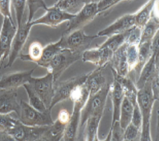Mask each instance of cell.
Here are the masks:
<instances>
[{
  "label": "cell",
  "mask_w": 159,
  "mask_h": 141,
  "mask_svg": "<svg viewBox=\"0 0 159 141\" xmlns=\"http://www.w3.org/2000/svg\"><path fill=\"white\" fill-rule=\"evenodd\" d=\"M66 125H64L57 120L52 125L48 126L42 138L49 141H60L63 139Z\"/></svg>",
  "instance_id": "484cf974"
},
{
  "label": "cell",
  "mask_w": 159,
  "mask_h": 141,
  "mask_svg": "<svg viewBox=\"0 0 159 141\" xmlns=\"http://www.w3.org/2000/svg\"><path fill=\"white\" fill-rule=\"evenodd\" d=\"M90 1L86 0H60L54 4V7L65 12L71 14V11L83 8Z\"/></svg>",
  "instance_id": "1f68e13d"
},
{
  "label": "cell",
  "mask_w": 159,
  "mask_h": 141,
  "mask_svg": "<svg viewBox=\"0 0 159 141\" xmlns=\"http://www.w3.org/2000/svg\"><path fill=\"white\" fill-rule=\"evenodd\" d=\"M31 29H32V25L30 23L27 22V20H23L21 25L19 26L16 29L11 44L10 54L9 55L8 63L6 64L5 68L12 66L16 59L20 56L21 49L30 36Z\"/></svg>",
  "instance_id": "30bf717a"
},
{
  "label": "cell",
  "mask_w": 159,
  "mask_h": 141,
  "mask_svg": "<svg viewBox=\"0 0 159 141\" xmlns=\"http://www.w3.org/2000/svg\"><path fill=\"white\" fill-rule=\"evenodd\" d=\"M43 47L42 44L39 42H34L30 44L29 47V51L27 54H21L19 56L22 61H30L38 64L40 61L42 56Z\"/></svg>",
  "instance_id": "4dcf8cb0"
},
{
  "label": "cell",
  "mask_w": 159,
  "mask_h": 141,
  "mask_svg": "<svg viewBox=\"0 0 159 141\" xmlns=\"http://www.w3.org/2000/svg\"><path fill=\"white\" fill-rule=\"evenodd\" d=\"M103 114H96L91 116L86 121L85 128L83 130L84 141H94L98 135V129Z\"/></svg>",
  "instance_id": "603a6c76"
},
{
  "label": "cell",
  "mask_w": 159,
  "mask_h": 141,
  "mask_svg": "<svg viewBox=\"0 0 159 141\" xmlns=\"http://www.w3.org/2000/svg\"><path fill=\"white\" fill-rule=\"evenodd\" d=\"M11 4H12V6L15 9L16 21H17L19 27L21 25L24 20L26 1H25V0H13V1H11Z\"/></svg>",
  "instance_id": "74e56055"
},
{
  "label": "cell",
  "mask_w": 159,
  "mask_h": 141,
  "mask_svg": "<svg viewBox=\"0 0 159 141\" xmlns=\"http://www.w3.org/2000/svg\"><path fill=\"white\" fill-rule=\"evenodd\" d=\"M0 77H1V74H0Z\"/></svg>",
  "instance_id": "f907efd6"
},
{
  "label": "cell",
  "mask_w": 159,
  "mask_h": 141,
  "mask_svg": "<svg viewBox=\"0 0 159 141\" xmlns=\"http://www.w3.org/2000/svg\"><path fill=\"white\" fill-rule=\"evenodd\" d=\"M139 139H137L136 140H135V141H139Z\"/></svg>",
  "instance_id": "681fc988"
},
{
  "label": "cell",
  "mask_w": 159,
  "mask_h": 141,
  "mask_svg": "<svg viewBox=\"0 0 159 141\" xmlns=\"http://www.w3.org/2000/svg\"><path fill=\"white\" fill-rule=\"evenodd\" d=\"M110 93L111 94L113 104V116L111 123V125H113L115 122L119 121L120 109H121L124 94L120 83L114 79L111 84Z\"/></svg>",
  "instance_id": "44dd1931"
},
{
  "label": "cell",
  "mask_w": 159,
  "mask_h": 141,
  "mask_svg": "<svg viewBox=\"0 0 159 141\" xmlns=\"http://www.w3.org/2000/svg\"><path fill=\"white\" fill-rule=\"evenodd\" d=\"M141 129L130 123L124 130V140L135 141L140 138Z\"/></svg>",
  "instance_id": "f35d334b"
},
{
  "label": "cell",
  "mask_w": 159,
  "mask_h": 141,
  "mask_svg": "<svg viewBox=\"0 0 159 141\" xmlns=\"http://www.w3.org/2000/svg\"><path fill=\"white\" fill-rule=\"evenodd\" d=\"M121 1L119 0H101L97 2V15L107 11Z\"/></svg>",
  "instance_id": "60d3db41"
},
{
  "label": "cell",
  "mask_w": 159,
  "mask_h": 141,
  "mask_svg": "<svg viewBox=\"0 0 159 141\" xmlns=\"http://www.w3.org/2000/svg\"><path fill=\"white\" fill-rule=\"evenodd\" d=\"M126 44L125 43L114 52L112 58L111 59V69H113L118 75L122 77H126L129 74V68L126 56Z\"/></svg>",
  "instance_id": "d6986e66"
},
{
  "label": "cell",
  "mask_w": 159,
  "mask_h": 141,
  "mask_svg": "<svg viewBox=\"0 0 159 141\" xmlns=\"http://www.w3.org/2000/svg\"><path fill=\"white\" fill-rule=\"evenodd\" d=\"M96 38H98L97 35H86L83 29H79L67 35H62L59 42L62 50L67 49L83 53Z\"/></svg>",
  "instance_id": "8992f818"
},
{
  "label": "cell",
  "mask_w": 159,
  "mask_h": 141,
  "mask_svg": "<svg viewBox=\"0 0 159 141\" xmlns=\"http://www.w3.org/2000/svg\"><path fill=\"white\" fill-rule=\"evenodd\" d=\"M23 87L25 88L26 94H27L29 101H30L29 104H30L31 106L34 108V109L37 110L38 111L41 112V113H47L51 112V111H49V110L46 107L44 103H43L42 100H41L40 98L38 96L37 94L34 91V90L30 87V86L29 85L28 83L27 84L24 85Z\"/></svg>",
  "instance_id": "f546056e"
},
{
  "label": "cell",
  "mask_w": 159,
  "mask_h": 141,
  "mask_svg": "<svg viewBox=\"0 0 159 141\" xmlns=\"http://www.w3.org/2000/svg\"><path fill=\"white\" fill-rule=\"evenodd\" d=\"M27 5L29 7V16L27 19V22L31 23L33 20L34 16L35 13L40 9H47V7L45 2L42 0H30L26 1Z\"/></svg>",
  "instance_id": "e575fe53"
},
{
  "label": "cell",
  "mask_w": 159,
  "mask_h": 141,
  "mask_svg": "<svg viewBox=\"0 0 159 141\" xmlns=\"http://www.w3.org/2000/svg\"><path fill=\"white\" fill-rule=\"evenodd\" d=\"M110 87L111 84L107 83V85L98 93L89 96L87 101L81 111L79 128L81 132L89 117L93 115L103 113L108 95L110 93Z\"/></svg>",
  "instance_id": "7a4b0ae2"
},
{
  "label": "cell",
  "mask_w": 159,
  "mask_h": 141,
  "mask_svg": "<svg viewBox=\"0 0 159 141\" xmlns=\"http://www.w3.org/2000/svg\"><path fill=\"white\" fill-rule=\"evenodd\" d=\"M135 26V14H124L116 20L112 24L98 33L97 37H111L121 34Z\"/></svg>",
  "instance_id": "9a60e30c"
},
{
  "label": "cell",
  "mask_w": 159,
  "mask_h": 141,
  "mask_svg": "<svg viewBox=\"0 0 159 141\" xmlns=\"http://www.w3.org/2000/svg\"><path fill=\"white\" fill-rule=\"evenodd\" d=\"M35 68L30 71L11 73L2 75L0 77V88L3 89H17L18 88L27 84L32 77Z\"/></svg>",
  "instance_id": "5bb4252c"
},
{
  "label": "cell",
  "mask_w": 159,
  "mask_h": 141,
  "mask_svg": "<svg viewBox=\"0 0 159 141\" xmlns=\"http://www.w3.org/2000/svg\"><path fill=\"white\" fill-rule=\"evenodd\" d=\"M98 1H90L86 4L83 8L75 14L74 17L69 21L66 29L62 35H67L74 31L82 29L84 26L87 25L97 15Z\"/></svg>",
  "instance_id": "52a82bcc"
},
{
  "label": "cell",
  "mask_w": 159,
  "mask_h": 141,
  "mask_svg": "<svg viewBox=\"0 0 159 141\" xmlns=\"http://www.w3.org/2000/svg\"><path fill=\"white\" fill-rule=\"evenodd\" d=\"M28 84L40 98L46 107L49 110L54 95V81L52 74L48 73L47 75L41 78L32 77Z\"/></svg>",
  "instance_id": "ba28073f"
},
{
  "label": "cell",
  "mask_w": 159,
  "mask_h": 141,
  "mask_svg": "<svg viewBox=\"0 0 159 141\" xmlns=\"http://www.w3.org/2000/svg\"><path fill=\"white\" fill-rule=\"evenodd\" d=\"M155 6V1L151 0L142 7L139 10L135 13V26L142 29L147 22L150 20L151 17V13Z\"/></svg>",
  "instance_id": "cb8c5ba5"
},
{
  "label": "cell",
  "mask_w": 159,
  "mask_h": 141,
  "mask_svg": "<svg viewBox=\"0 0 159 141\" xmlns=\"http://www.w3.org/2000/svg\"><path fill=\"white\" fill-rule=\"evenodd\" d=\"M46 13L42 17L34 20L31 22L32 27L34 25L44 24L48 27L56 28L61 23L66 21H70L74 17L75 14H69L65 12L54 6L52 7H47L46 9Z\"/></svg>",
  "instance_id": "7c38bea8"
},
{
  "label": "cell",
  "mask_w": 159,
  "mask_h": 141,
  "mask_svg": "<svg viewBox=\"0 0 159 141\" xmlns=\"http://www.w3.org/2000/svg\"><path fill=\"white\" fill-rule=\"evenodd\" d=\"M111 141H124V130L121 127L119 121L111 125Z\"/></svg>",
  "instance_id": "ab89813d"
},
{
  "label": "cell",
  "mask_w": 159,
  "mask_h": 141,
  "mask_svg": "<svg viewBox=\"0 0 159 141\" xmlns=\"http://www.w3.org/2000/svg\"><path fill=\"white\" fill-rule=\"evenodd\" d=\"M126 39L125 43L127 45H137L140 44L141 29L134 26L129 30L126 31Z\"/></svg>",
  "instance_id": "d590c367"
},
{
  "label": "cell",
  "mask_w": 159,
  "mask_h": 141,
  "mask_svg": "<svg viewBox=\"0 0 159 141\" xmlns=\"http://www.w3.org/2000/svg\"><path fill=\"white\" fill-rule=\"evenodd\" d=\"M103 68L104 67L98 68L89 73V76L84 84L89 90V95L96 94L107 85V81L103 73Z\"/></svg>",
  "instance_id": "ffe728a7"
},
{
  "label": "cell",
  "mask_w": 159,
  "mask_h": 141,
  "mask_svg": "<svg viewBox=\"0 0 159 141\" xmlns=\"http://www.w3.org/2000/svg\"><path fill=\"white\" fill-rule=\"evenodd\" d=\"M83 53L63 49L44 66L48 73L52 74L54 83L69 66L81 58Z\"/></svg>",
  "instance_id": "3957f363"
},
{
  "label": "cell",
  "mask_w": 159,
  "mask_h": 141,
  "mask_svg": "<svg viewBox=\"0 0 159 141\" xmlns=\"http://www.w3.org/2000/svg\"><path fill=\"white\" fill-rule=\"evenodd\" d=\"M19 104L20 109L17 114V119L24 125L32 127H39L48 126L54 123L52 121L51 112L47 113H41L23 100H21Z\"/></svg>",
  "instance_id": "277c9868"
},
{
  "label": "cell",
  "mask_w": 159,
  "mask_h": 141,
  "mask_svg": "<svg viewBox=\"0 0 159 141\" xmlns=\"http://www.w3.org/2000/svg\"><path fill=\"white\" fill-rule=\"evenodd\" d=\"M0 141H16V140L7 132L0 131Z\"/></svg>",
  "instance_id": "bcb514c9"
},
{
  "label": "cell",
  "mask_w": 159,
  "mask_h": 141,
  "mask_svg": "<svg viewBox=\"0 0 159 141\" xmlns=\"http://www.w3.org/2000/svg\"><path fill=\"white\" fill-rule=\"evenodd\" d=\"M151 42H148L143 43V44L139 45V59L138 64L134 71L136 73L139 75L141 69L145 65L146 63L151 58L152 52L151 49Z\"/></svg>",
  "instance_id": "83f0119b"
},
{
  "label": "cell",
  "mask_w": 159,
  "mask_h": 141,
  "mask_svg": "<svg viewBox=\"0 0 159 141\" xmlns=\"http://www.w3.org/2000/svg\"><path fill=\"white\" fill-rule=\"evenodd\" d=\"M47 128V126H25L18 121L7 133L12 136L16 141H36L42 137Z\"/></svg>",
  "instance_id": "8fae6325"
},
{
  "label": "cell",
  "mask_w": 159,
  "mask_h": 141,
  "mask_svg": "<svg viewBox=\"0 0 159 141\" xmlns=\"http://www.w3.org/2000/svg\"><path fill=\"white\" fill-rule=\"evenodd\" d=\"M10 6L11 1L9 0H0V14L3 16L4 18H7L14 23Z\"/></svg>",
  "instance_id": "b9f144b4"
},
{
  "label": "cell",
  "mask_w": 159,
  "mask_h": 141,
  "mask_svg": "<svg viewBox=\"0 0 159 141\" xmlns=\"http://www.w3.org/2000/svg\"><path fill=\"white\" fill-rule=\"evenodd\" d=\"M71 115L69 113V111L66 109H61L58 114V117L57 120L59 121L60 123L64 124V125H67L70 121Z\"/></svg>",
  "instance_id": "f6af8a7d"
},
{
  "label": "cell",
  "mask_w": 159,
  "mask_h": 141,
  "mask_svg": "<svg viewBox=\"0 0 159 141\" xmlns=\"http://www.w3.org/2000/svg\"><path fill=\"white\" fill-rule=\"evenodd\" d=\"M159 22L158 18L151 14V17L144 27L141 29L140 44L143 43L151 42L156 33L158 32Z\"/></svg>",
  "instance_id": "d4e9b609"
},
{
  "label": "cell",
  "mask_w": 159,
  "mask_h": 141,
  "mask_svg": "<svg viewBox=\"0 0 159 141\" xmlns=\"http://www.w3.org/2000/svg\"><path fill=\"white\" fill-rule=\"evenodd\" d=\"M126 61L129 68V73H131L136 68L139 59V46L127 45L126 47Z\"/></svg>",
  "instance_id": "836d02e7"
},
{
  "label": "cell",
  "mask_w": 159,
  "mask_h": 141,
  "mask_svg": "<svg viewBox=\"0 0 159 141\" xmlns=\"http://www.w3.org/2000/svg\"><path fill=\"white\" fill-rule=\"evenodd\" d=\"M18 121V119L14 118L11 113L0 114V130L8 132L12 128Z\"/></svg>",
  "instance_id": "8d00e7d4"
},
{
  "label": "cell",
  "mask_w": 159,
  "mask_h": 141,
  "mask_svg": "<svg viewBox=\"0 0 159 141\" xmlns=\"http://www.w3.org/2000/svg\"><path fill=\"white\" fill-rule=\"evenodd\" d=\"M126 34V32H125L124 33H121V34L113 35L111 37H108V39L103 44L98 46L100 48H103V49H109L113 52H114L119 48L121 47L123 44H125Z\"/></svg>",
  "instance_id": "d6a6232c"
},
{
  "label": "cell",
  "mask_w": 159,
  "mask_h": 141,
  "mask_svg": "<svg viewBox=\"0 0 159 141\" xmlns=\"http://www.w3.org/2000/svg\"><path fill=\"white\" fill-rule=\"evenodd\" d=\"M159 55L152 54L151 58L146 62L145 65L141 69L140 74L136 83V87L137 90H140L145 86L147 83L150 82L157 73H159V66L156 64L155 58Z\"/></svg>",
  "instance_id": "ac0fdd59"
},
{
  "label": "cell",
  "mask_w": 159,
  "mask_h": 141,
  "mask_svg": "<svg viewBox=\"0 0 159 141\" xmlns=\"http://www.w3.org/2000/svg\"><path fill=\"white\" fill-rule=\"evenodd\" d=\"M16 29L14 23L7 18H4L0 31V63L9 57Z\"/></svg>",
  "instance_id": "4fadbf2b"
},
{
  "label": "cell",
  "mask_w": 159,
  "mask_h": 141,
  "mask_svg": "<svg viewBox=\"0 0 159 141\" xmlns=\"http://www.w3.org/2000/svg\"><path fill=\"white\" fill-rule=\"evenodd\" d=\"M20 104L18 102L17 89L0 88V114L19 113Z\"/></svg>",
  "instance_id": "e0dca14e"
},
{
  "label": "cell",
  "mask_w": 159,
  "mask_h": 141,
  "mask_svg": "<svg viewBox=\"0 0 159 141\" xmlns=\"http://www.w3.org/2000/svg\"><path fill=\"white\" fill-rule=\"evenodd\" d=\"M151 90H152L153 99L155 101H158L159 98V73L154 76L151 81Z\"/></svg>",
  "instance_id": "ee69618b"
},
{
  "label": "cell",
  "mask_w": 159,
  "mask_h": 141,
  "mask_svg": "<svg viewBox=\"0 0 159 141\" xmlns=\"http://www.w3.org/2000/svg\"><path fill=\"white\" fill-rule=\"evenodd\" d=\"M89 95V91L83 84L76 87L71 93L69 99L74 104V109L71 116L70 121L65 128L63 140L64 141H76L77 131L80 123L81 111L85 105Z\"/></svg>",
  "instance_id": "6da1fadb"
},
{
  "label": "cell",
  "mask_w": 159,
  "mask_h": 141,
  "mask_svg": "<svg viewBox=\"0 0 159 141\" xmlns=\"http://www.w3.org/2000/svg\"><path fill=\"white\" fill-rule=\"evenodd\" d=\"M36 141H49V140H47V139H45V138H41L40 139H39V140H36Z\"/></svg>",
  "instance_id": "c3c4849f"
},
{
  "label": "cell",
  "mask_w": 159,
  "mask_h": 141,
  "mask_svg": "<svg viewBox=\"0 0 159 141\" xmlns=\"http://www.w3.org/2000/svg\"><path fill=\"white\" fill-rule=\"evenodd\" d=\"M155 101L150 81L137 93V104L142 116L141 128H151V113Z\"/></svg>",
  "instance_id": "9c48e42d"
},
{
  "label": "cell",
  "mask_w": 159,
  "mask_h": 141,
  "mask_svg": "<svg viewBox=\"0 0 159 141\" xmlns=\"http://www.w3.org/2000/svg\"><path fill=\"white\" fill-rule=\"evenodd\" d=\"M131 123L133 124L134 126L139 129L141 128L142 126V116L140 109L138 106V104L134 106V111L133 115H132V118Z\"/></svg>",
  "instance_id": "7bdbcfd3"
},
{
  "label": "cell",
  "mask_w": 159,
  "mask_h": 141,
  "mask_svg": "<svg viewBox=\"0 0 159 141\" xmlns=\"http://www.w3.org/2000/svg\"><path fill=\"white\" fill-rule=\"evenodd\" d=\"M111 131H109V133H108V134L107 135V137L104 140H100V141H111Z\"/></svg>",
  "instance_id": "7dc6e473"
},
{
  "label": "cell",
  "mask_w": 159,
  "mask_h": 141,
  "mask_svg": "<svg viewBox=\"0 0 159 141\" xmlns=\"http://www.w3.org/2000/svg\"><path fill=\"white\" fill-rule=\"evenodd\" d=\"M134 105L126 97L123 99L121 109H120L119 124L121 127L125 130L128 126L131 123L132 115H133Z\"/></svg>",
  "instance_id": "4316f807"
},
{
  "label": "cell",
  "mask_w": 159,
  "mask_h": 141,
  "mask_svg": "<svg viewBox=\"0 0 159 141\" xmlns=\"http://www.w3.org/2000/svg\"><path fill=\"white\" fill-rule=\"evenodd\" d=\"M88 76L89 73H84L76 76L69 80L55 83L56 85L54 86V95L52 104L49 108L50 111H52L53 107L56 106L57 104L69 99L71 93L76 87L84 84Z\"/></svg>",
  "instance_id": "5b68a950"
},
{
  "label": "cell",
  "mask_w": 159,
  "mask_h": 141,
  "mask_svg": "<svg viewBox=\"0 0 159 141\" xmlns=\"http://www.w3.org/2000/svg\"><path fill=\"white\" fill-rule=\"evenodd\" d=\"M114 52L107 49H103L97 46L95 49L86 50L83 52L81 60L83 62H89L97 66L98 68L105 67L110 62Z\"/></svg>",
  "instance_id": "2e32d148"
},
{
  "label": "cell",
  "mask_w": 159,
  "mask_h": 141,
  "mask_svg": "<svg viewBox=\"0 0 159 141\" xmlns=\"http://www.w3.org/2000/svg\"><path fill=\"white\" fill-rule=\"evenodd\" d=\"M61 45H60L59 40L55 43H51L48 44L44 48H43L42 56L40 61L37 64L38 66H44L56 56V55L61 51Z\"/></svg>",
  "instance_id": "f1b7e54d"
},
{
  "label": "cell",
  "mask_w": 159,
  "mask_h": 141,
  "mask_svg": "<svg viewBox=\"0 0 159 141\" xmlns=\"http://www.w3.org/2000/svg\"><path fill=\"white\" fill-rule=\"evenodd\" d=\"M111 71L113 76H114V79L117 81L121 85L123 91H124V96L134 106L136 105L137 104V93H138V90H137L134 81L128 76L122 77V76L118 75L113 69H111Z\"/></svg>",
  "instance_id": "7402d4cb"
}]
</instances>
